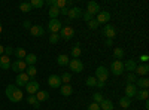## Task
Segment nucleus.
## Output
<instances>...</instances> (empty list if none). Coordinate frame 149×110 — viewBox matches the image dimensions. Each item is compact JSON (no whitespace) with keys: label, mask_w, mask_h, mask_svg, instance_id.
Here are the masks:
<instances>
[{"label":"nucleus","mask_w":149,"mask_h":110,"mask_svg":"<svg viewBox=\"0 0 149 110\" xmlns=\"http://www.w3.org/2000/svg\"><path fill=\"white\" fill-rule=\"evenodd\" d=\"M5 94L9 98V101H12V103H19L22 100V95H24L22 91L17 86V85H8L6 89H5Z\"/></svg>","instance_id":"obj_1"},{"label":"nucleus","mask_w":149,"mask_h":110,"mask_svg":"<svg viewBox=\"0 0 149 110\" xmlns=\"http://www.w3.org/2000/svg\"><path fill=\"white\" fill-rule=\"evenodd\" d=\"M109 73H112L113 76H122L124 75V64H122V61L121 59H115V61H112V64L110 67L107 68Z\"/></svg>","instance_id":"obj_2"},{"label":"nucleus","mask_w":149,"mask_h":110,"mask_svg":"<svg viewBox=\"0 0 149 110\" xmlns=\"http://www.w3.org/2000/svg\"><path fill=\"white\" fill-rule=\"evenodd\" d=\"M109 70L104 67V66H100V67H97L95 68V73H94V77L97 79V80H100V82H106L107 80V77H109Z\"/></svg>","instance_id":"obj_3"},{"label":"nucleus","mask_w":149,"mask_h":110,"mask_svg":"<svg viewBox=\"0 0 149 110\" xmlns=\"http://www.w3.org/2000/svg\"><path fill=\"white\" fill-rule=\"evenodd\" d=\"M58 34H60V39H63V40H72L73 36H74V30L70 26H63V28L60 30Z\"/></svg>","instance_id":"obj_4"},{"label":"nucleus","mask_w":149,"mask_h":110,"mask_svg":"<svg viewBox=\"0 0 149 110\" xmlns=\"http://www.w3.org/2000/svg\"><path fill=\"white\" fill-rule=\"evenodd\" d=\"M102 34L104 36L106 39L113 40V39L116 37V28L113 27V24H106L104 28H103V31H102Z\"/></svg>","instance_id":"obj_5"},{"label":"nucleus","mask_w":149,"mask_h":110,"mask_svg":"<svg viewBox=\"0 0 149 110\" xmlns=\"http://www.w3.org/2000/svg\"><path fill=\"white\" fill-rule=\"evenodd\" d=\"M69 67L73 73H81L84 70V63L79 59V58H73L69 61Z\"/></svg>","instance_id":"obj_6"},{"label":"nucleus","mask_w":149,"mask_h":110,"mask_svg":"<svg viewBox=\"0 0 149 110\" xmlns=\"http://www.w3.org/2000/svg\"><path fill=\"white\" fill-rule=\"evenodd\" d=\"M46 28L51 33H60V30L63 28V22H61L60 19H49Z\"/></svg>","instance_id":"obj_7"},{"label":"nucleus","mask_w":149,"mask_h":110,"mask_svg":"<svg viewBox=\"0 0 149 110\" xmlns=\"http://www.w3.org/2000/svg\"><path fill=\"white\" fill-rule=\"evenodd\" d=\"M26 91L29 92V95H34L37 91H40V83L37 80H30L27 85H26Z\"/></svg>","instance_id":"obj_8"},{"label":"nucleus","mask_w":149,"mask_h":110,"mask_svg":"<svg viewBox=\"0 0 149 110\" xmlns=\"http://www.w3.org/2000/svg\"><path fill=\"white\" fill-rule=\"evenodd\" d=\"M82 14H84L82 8L73 6V8H70V9H69L67 17H69V19H79V18H82Z\"/></svg>","instance_id":"obj_9"},{"label":"nucleus","mask_w":149,"mask_h":110,"mask_svg":"<svg viewBox=\"0 0 149 110\" xmlns=\"http://www.w3.org/2000/svg\"><path fill=\"white\" fill-rule=\"evenodd\" d=\"M10 68L14 71H18V73H24L27 68V64L24 63V59H15L14 63L10 64Z\"/></svg>","instance_id":"obj_10"},{"label":"nucleus","mask_w":149,"mask_h":110,"mask_svg":"<svg viewBox=\"0 0 149 110\" xmlns=\"http://www.w3.org/2000/svg\"><path fill=\"white\" fill-rule=\"evenodd\" d=\"M48 85L51 88H54V89H57V88H60L61 85H63V82H61V77L58 76V75H51L48 77Z\"/></svg>","instance_id":"obj_11"},{"label":"nucleus","mask_w":149,"mask_h":110,"mask_svg":"<svg viewBox=\"0 0 149 110\" xmlns=\"http://www.w3.org/2000/svg\"><path fill=\"white\" fill-rule=\"evenodd\" d=\"M15 82H17V83H15L17 86H26V85L30 82V77L27 76V73H18Z\"/></svg>","instance_id":"obj_12"},{"label":"nucleus","mask_w":149,"mask_h":110,"mask_svg":"<svg viewBox=\"0 0 149 110\" xmlns=\"http://www.w3.org/2000/svg\"><path fill=\"white\" fill-rule=\"evenodd\" d=\"M95 21H97L98 24H107V22L110 21V14H109L107 10H100V12L97 14Z\"/></svg>","instance_id":"obj_13"},{"label":"nucleus","mask_w":149,"mask_h":110,"mask_svg":"<svg viewBox=\"0 0 149 110\" xmlns=\"http://www.w3.org/2000/svg\"><path fill=\"white\" fill-rule=\"evenodd\" d=\"M149 73V66L148 64H139L134 70V75L136 76H140V77H146Z\"/></svg>","instance_id":"obj_14"},{"label":"nucleus","mask_w":149,"mask_h":110,"mask_svg":"<svg viewBox=\"0 0 149 110\" xmlns=\"http://www.w3.org/2000/svg\"><path fill=\"white\" fill-rule=\"evenodd\" d=\"M85 12H88V14H91L94 17V15H97L98 12H100V5L91 0V2H88V5H86V10Z\"/></svg>","instance_id":"obj_15"},{"label":"nucleus","mask_w":149,"mask_h":110,"mask_svg":"<svg viewBox=\"0 0 149 110\" xmlns=\"http://www.w3.org/2000/svg\"><path fill=\"white\" fill-rule=\"evenodd\" d=\"M136 92H137V86H136L134 83H127V86H125V97H128V98H134Z\"/></svg>","instance_id":"obj_16"},{"label":"nucleus","mask_w":149,"mask_h":110,"mask_svg":"<svg viewBox=\"0 0 149 110\" xmlns=\"http://www.w3.org/2000/svg\"><path fill=\"white\" fill-rule=\"evenodd\" d=\"M134 85L137 86V89H148L149 88V79L148 77H137Z\"/></svg>","instance_id":"obj_17"},{"label":"nucleus","mask_w":149,"mask_h":110,"mask_svg":"<svg viewBox=\"0 0 149 110\" xmlns=\"http://www.w3.org/2000/svg\"><path fill=\"white\" fill-rule=\"evenodd\" d=\"M124 70H127L128 73H134L136 67H137V63H136L134 59H127V61H124Z\"/></svg>","instance_id":"obj_18"},{"label":"nucleus","mask_w":149,"mask_h":110,"mask_svg":"<svg viewBox=\"0 0 149 110\" xmlns=\"http://www.w3.org/2000/svg\"><path fill=\"white\" fill-rule=\"evenodd\" d=\"M30 33L34 36V37H40V36L45 34V28H43L42 26H31Z\"/></svg>","instance_id":"obj_19"},{"label":"nucleus","mask_w":149,"mask_h":110,"mask_svg":"<svg viewBox=\"0 0 149 110\" xmlns=\"http://www.w3.org/2000/svg\"><path fill=\"white\" fill-rule=\"evenodd\" d=\"M148 97H149L148 89H137V92H136V95H134V98L139 100V101H146Z\"/></svg>","instance_id":"obj_20"},{"label":"nucleus","mask_w":149,"mask_h":110,"mask_svg":"<svg viewBox=\"0 0 149 110\" xmlns=\"http://www.w3.org/2000/svg\"><path fill=\"white\" fill-rule=\"evenodd\" d=\"M10 59H9V57H6V55H2L0 57V68L2 70H9L10 68Z\"/></svg>","instance_id":"obj_21"},{"label":"nucleus","mask_w":149,"mask_h":110,"mask_svg":"<svg viewBox=\"0 0 149 110\" xmlns=\"http://www.w3.org/2000/svg\"><path fill=\"white\" fill-rule=\"evenodd\" d=\"M60 92H61V95H63V97H70L73 94L72 85L70 83L69 85H61V86H60Z\"/></svg>","instance_id":"obj_22"},{"label":"nucleus","mask_w":149,"mask_h":110,"mask_svg":"<svg viewBox=\"0 0 149 110\" xmlns=\"http://www.w3.org/2000/svg\"><path fill=\"white\" fill-rule=\"evenodd\" d=\"M69 55H66V54H60L58 57H57V64L58 66H61V67H64V66H69Z\"/></svg>","instance_id":"obj_23"},{"label":"nucleus","mask_w":149,"mask_h":110,"mask_svg":"<svg viewBox=\"0 0 149 110\" xmlns=\"http://www.w3.org/2000/svg\"><path fill=\"white\" fill-rule=\"evenodd\" d=\"M70 55H72L73 58H79V57L82 55V46H81V43H76V45L72 48Z\"/></svg>","instance_id":"obj_24"},{"label":"nucleus","mask_w":149,"mask_h":110,"mask_svg":"<svg viewBox=\"0 0 149 110\" xmlns=\"http://www.w3.org/2000/svg\"><path fill=\"white\" fill-rule=\"evenodd\" d=\"M36 98H37V101H46V100H49V92L48 91H37L36 94Z\"/></svg>","instance_id":"obj_25"},{"label":"nucleus","mask_w":149,"mask_h":110,"mask_svg":"<svg viewBox=\"0 0 149 110\" xmlns=\"http://www.w3.org/2000/svg\"><path fill=\"white\" fill-rule=\"evenodd\" d=\"M36 61H37V57H36L34 54H27L26 58H24V63L27 64V67H29V66H34Z\"/></svg>","instance_id":"obj_26"},{"label":"nucleus","mask_w":149,"mask_h":110,"mask_svg":"<svg viewBox=\"0 0 149 110\" xmlns=\"http://www.w3.org/2000/svg\"><path fill=\"white\" fill-rule=\"evenodd\" d=\"M98 106H100V110H113V103H112L110 100H106V98Z\"/></svg>","instance_id":"obj_27"},{"label":"nucleus","mask_w":149,"mask_h":110,"mask_svg":"<svg viewBox=\"0 0 149 110\" xmlns=\"http://www.w3.org/2000/svg\"><path fill=\"white\" fill-rule=\"evenodd\" d=\"M14 55L17 57V59H24L26 55H27V52H26L24 48H17V49H14Z\"/></svg>","instance_id":"obj_28"},{"label":"nucleus","mask_w":149,"mask_h":110,"mask_svg":"<svg viewBox=\"0 0 149 110\" xmlns=\"http://www.w3.org/2000/svg\"><path fill=\"white\" fill-rule=\"evenodd\" d=\"M119 106L122 107V109H128L130 106H131V98H128V97H121L119 98Z\"/></svg>","instance_id":"obj_29"},{"label":"nucleus","mask_w":149,"mask_h":110,"mask_svg":"<svg viewBox=\"0 0 149 110\" xmlns=\"http://www.w3.org/2000/svg\"><path fill=\"white\" fill-rule=\"evenodd\" d=\"M49 18L51 19H58V15H60V9L58 8H55V6H51L49 8Z\"/></svg>","instance_id":"obj_30"},{"label":"nucleus","mask_w":149,"mask_h":110,"mask_svg":"<svg viewBox=\"0 0 149 110\" xmlns=\"http://www.w3.org/2000/svg\"><path fill=\"white\" fill-rule=\"evenodd\" d=\"M27 103H29V104H31V106H33V107H36V109H39V107H40V103L37 101L36 95H27Z\"/></svg>","instance_id":"obj_31"},{"label":"nucleus","mask_w":149,"mask_h":110,"mask_svg":"<svg viewBox=\"0 0 149 110\" xmlns=\"http://www.w3.org/2000/svg\"><path fill=\"white\" fill-rule=\"evenodd\" d=\"M60 77H61V82H63V85H69V83H70V80H72V73L64 71Z\"/></svg>","instance_id":"obj_32"},{"label":"nucleus","mask_w":149,"mask_h":110,"mask_svg":"<svg viewBox=\"0 0 149 110\" xmlns=\"http://www.w3.org/2000/svg\"><path fill=\"white\" fill-rule=\"evenodd\" d=\"M103 100H104V97H103V94H102V92H94V94H93V103L100 104Z\"/></svg>","instance_id":"obj_33"},{"label":"nucleus","mask_w":149,"mask_h":110,"mask_svg":"<svg viewBox=\"0 0 149 110\" xmlns=\"http://www.w3.org/2000/svg\"><path fill=\"white\" fill-rule=\"evenodd\" d=\"M31 5L29 3V2H24V3H21L19 5V10L21 12H26V14H29V12H31Z\"/></svg>","instance_id":"obj_34"},{"label":"nucleus","mask_w":149,"mask_h":110,"mask_svg":"<svg viewBox=\"0 0 149 110\" xmlns=\"http://www.w3.org/2000/svg\"><path fill=\"white\" fill-rule=\"evenodd\" d=\"M29 3L31 5V8H37V9H39V8H42L45 5V0H30Z\"/></svg>","instance_id":"obj_35"},{"label":"nucleus","mask_w":149,"mask_h":110,"mask_svg":"<svg viewBox=\"0 0 149 110\" xmlns=\"http://www.w3.org/2000/svg\"><path fill=\"white\" fill-rule=\"evenodd\" d=\"M58 42H60V34L58 33H51V36H49V43L55 45Z\"/></svg>","instance_id":"obj_36"},{"label":"nucleus","mask_w":149,"mask_h":110,"mask_svg":"<svg viewBox=\"0 0 149 110\" xmlns=\"http://www.w3.org/2000/svg\"><path fill=\"white\" fill-rule=\"evenodd\" d=\"M113 55L116 59H121L124 57V49L122 48H113Z\"/></svg>","instance_id":"obj_37"},{"label":"nucleus","mask_w":149,"mask_h":110,"mask_svg":"<svg viewBox=\"0 0 149 110\" xmlns=\"http://www.w3.org/2000/svg\"><path fill=\"white\" fill-rule=\"evenodd\" d=\"M85 83H86V86H95V85H97V79L94 76H88L86 80H85Z\"/></svg>","instance_id":"obj_38"},{"label":"nucleus","mask_w":149,"mask_h":110,"mask_svg":"<svg viewBox=\"0 0 149 110\" xmlns=\"http://www.w3.org/2000/svg\"><path fill=\"white\" fill-rule=\"evenodd\" d=\"M26 70H27V76H29V77H34V76H36V73H37V70H36L34 66H29Z\"/></svg>","instance_id":"obj_39"},{"label":"nucleus","mask_w":149,"mask_h":110,"mask_svg":"<svg viewBox=\"0 0 149 110\" xmlns=\"http://www.w3.org/2000/svg\"><path fill=\"white\" fill-rule=\"evenodd\" d=\"M86 24H88V28H90V30H97V28H98V26H100V24H98L94 18H93L91 21H88Z\"/></svg>","instance_id":"obj_40"},{"label":"nucleus","mask_w":149,"mask_h":110,"mask_svg":"<svg viewBox=\"0 0 149 110\" xmlns=\"http://www.w3.org/2000/svg\"><path fill=\"white\" fill-rule=\"evenodd\" d=\"M127 79V83H136V80H137V76L134 75V73H128V75L125 76Z\"/></svg>","instance_id":"obj_41"},{"label":"nucleus","mask_w":149,"mask_h":110,"mask_svg":"<svg viewBox=\"0 0 149 110\" xmlns=\"http://www.w3.org/2000/svg\"><path fill=\"white\" fill-rule=\"evenodd\" d=\"M55 8H58V9H64V8H67V2H66V0H57Z\"/></svg>","instance_id":"obj_42"},{"label":"nucleus","mask_w":149,"mask_h":110,"mask_svg":"<svg viewBox=\"0 0 149 110\" xmlns=\"http://www.w3.org/2000/svg\"><path fill=\"white\" fill-rule=\"evenodd\" d=\"M12 54H14V48H12V46H5V55L10 57Z\"/></svg>","instance_id":"obj_43"},{"label":"nucleus","mask_w":149,"mask_h":110,"mask_svg":"<svg viewBox=\"0 0 149 110\" xmlns=\"http://www.w3.org/2000/svg\"><path fill=\"white\" fill-rule=\"evenodd\" d=\"M82 18H84V21L88 22V21H91V19H93V15H91V14H88V12H84V14H82Z\"/></svg>","instance_id":"obj_44"},{"label":"nucleus","mask_w":149,"mask_h":110,"mask_svg":"<svg viewBox=\"0 0 149 110\" xmlns=\"http://www.w3.org/2000/svg\"><path fill=\"white\" fill-rule=\"evenodd\" d=\"M88 110H100V106H98L97 103H91L88 106Z\"/></svg>","instance_id":"obj_45"},{"label":"nucleus","mask_w":149,"mask_h":110,"mask_svg":"<svg viewBox=\"0 0 149 110\" xmlns=\"http://www.w3.org/2000/svg\"><path fill=\"white\" fill-rule=\"evenodd\" d=\"M22 27H24V28H29V30H30V28H31V21L26 19V21L22 22Z\"/></svg>","instance_id":"obj_46"},{"label":"nucleus","mask_w":149,"mask_h":110,"mask_svg":"<svg viewBox=\"0 0 149 110\" xmlns=\"http://www.w3.org/2000/svg\"><path fill=\"white\" fill-rule=\"evenodd\" d=\"M104 45H106L107 48H110V46H113V40H110V39H106V40H104Z\"/></svg>","instance_id":"obj_47"},{"label":"nucleus","mask_w":149,"mask_h":110,"mask_svg":"<svg viewBox=\"0 0 149 110\" xmlns=\"http://www.w3.org/2000/svg\"><path fill=\"white\" fill-rule=\"evenodd\" d=\"M148 59H149V55H148V54H143V55L140 57V61H143L145 64H146V61H148Z\"/></svg>","instance_id":"obj_48"},{"label":"nucleus","mask_w":149,"mask_h":110,"mask_svg":"<svg viewBox=\"0 0 149 110\" xmlns=\"http://www.w3.org/2000/svg\"><path fill=\"white\" fill-rule=\"evenodd\" d=\"M60 14H61V15H66V17H67V14H69V8H64V9H60Z\"/></svg>","instance_id":"obj_49"},{"label":"nucleus","mask_w":149,"mask_h":110,"mask_svg":"<svg viewBox=\"0 0 149 110\" xmlns=\"http://www.w3.org/2000/svg\"><path fill=\"white\" fill-rule=\"evenodd\" d=\"M104 85H106L104 82H100V80H97V85H95V86H97V88H100V89H102V88H104Z\"/></svg>","instance_id":"obj_50"},{"label":"nucleus","mask_w":149,"mask_h":110,"mask_svg":"<svg viewBox=\"0 0 149 110\" xmlns=\"http://www.w3.org/2000/svg\"><path fill=\"white\" fill-rule=\"evenodd\" d=\"M46 5H49V6H55V3H57V0H48V2H45Z\"/></svg>","instance_id":"obj_51"},{"label":"nucleus","mask_w":149,"mask_h":110,"mask_svg":"<svg viewBox=\"0 0 149 110\" xmlns=\"http://www.w3.org/2000/svg\"><path fill=\"white\" fill-rule=\"evenodd\" d=\"M3 54H5V46H3V45H0V57H2Z\"/></svg>","instance_id":"obj_52"},{"label":"nucleus","mask_w":149,"mask_h":110,"mask_svg":"<svg viewBox=\"0 0 149 110\" xmlns=\"http://www.w3.org/2000/svg\"><path fill=\"white\" fill-rule=\"evenodd\" d=\"M2 30H3V27H2V24H0V33H2Z\"/></svg>","instance_id":"obj_53"}]
</instances>
